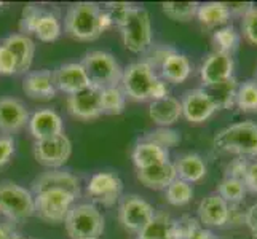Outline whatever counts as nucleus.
Segmentation results:
<instances>
[{
  "mask_svg": "<svg viewBox=\"0 0 257 239\" xmlns=\"http://www.w3.org/2000/svg\"><path fill=\"white\" fill-rule=\"evenodd\" d=\"M235 105L244 113H257V80H246L238 85Z\"/></svg>",
  "mask_w": 257,
  "mask_h": 239,
  "instance_id": "7c9ffc66",
  "label": "nucleus"
},
{
  "mask_svg": "<svg viewBox=\"0 0 257 239\" xmlns=\"http://www.w3.org/2000/svg\"><path fill=\"white\" fill-rule=\"evenodd\" d=\"M246 218V212L241 210L240 204H228V220L230 225H243Z\"/></svg>",
  "mask_w": 257,
  "mask_h": 239,
  "instance_id": "de8ad7c7",
  "label": "nucleus"
},
{
  "mask_svg": "<svg viewBox=\"0 0 257 239\" xmlns=\"http://www.w3.org/2000/svg\"><path fill=\"white\" fill-rule=\"evenodd\" d=\"M241 32L243 37L251 43V45L257 47V7L247 13L243 21H241Z\"/></svg>",
  "mask_w": 257,
  "mask_h": 239,
  "instance_id": "ea45409f",
  "label": "nucleus"
},
{
  "mask_svg": "<svg viewBox=\"0 0 257 239\" xmlns=\"http://www.w3.org/2000/svg\"><path fill=\"white\" fill-rule=\"evenodd\" d=\"M166 161H170L168 150L154 142H149V140L139 142L133 150V163H135L136 169H147V167Z\"/></svg>",
  "mask_w": 257,
  "mask_h": 239,
  "instance_id": "a878e982",
  "label": "nucleus"
},
{
  "mask_svg": "<svg viewBox=\"0 0 257 239\" xmlns=\"http://www.w3.org/2000/svg\"><path fill=\"white\" fill-rule=\"evenodd\" d=\"M23 91L34 101H51L56 96L53 72L48 69L28 72L23 80Z\"/></svg>",
  "mask_w": 257,
  "mask_h": 239,
  "instance_id": "6ab92c4d",
  "label": "nucleus"
},
{
  "mask_svg": "<svg viewBox=\"0 0 257 239\" xmlns=\"http://www.w3.org/2000/svg\"><path fill=\"white\" fill-rule=\"evenodd\" d=\"M214 42L219 45V51H225L232 55V51L236 48L240 42V35L235 31L233 26H222L214 32Z\"/></svg>",
  "mask_w": 257,
  "mask_h": 239,
  "instance_id": "e433bc0d",
  "label": "nucleus"
},
{
  "mask_svg": "<svg viewBox=\"0 0 257 239\" xmlns=\"http://www.w3.org/2000/svg\"><path fill=\"white\" fill-rule=\"evenodd\" d=\"M8 239H24L20 233H15V231H10V236H8Z\"/></svg>",
  "mask_w": 257,
  "mask_h": 239,
  "instance_id": "603ef678",
  "label": "nucleus"
},
{
  "mask_svg": "<svg viewBox=\"0 0 257 239\" xmlns=\"http://www.w3.org/2000/svg\"><path fill=\"white\" fill-rule=\"evenodd\" d=\"M200 220L195 218L192 215H182L179 220H176V226H177V233H179L181 239H189L192 233L200 226Z\"/></svg>",
  "mask_w": 257,
  "mask_h": 239,
  "instance_id": "79ce46f5",
  "label": "nucleus"
},
{
  "mask_svg": "<svg viewBox=\"0 0 257 239\" xmlns=\"http://www.w3.org/2000/svg\"><path fill=\"white\" fill-rule=\"evenodd\" d=\"M149 142H154L157 145H160L162 148H173L176 145H179L181 142V134L176 129L171 128H157L147 136Z\"/></svg>",
  "mask_w": 257,
  "mask_h": 239,
  "instance_id": "c9c22d12",
  "label": "nucleus"
},
{
  "mask_svg": "<svg viewBox=\"0 0 257 239\" xmlns=\"http://www.w3.org/2000/svg\"><path fill=\"white\" fill-rule=\"evenodd\" d=\"M138 239H181L176 220L168 214H155L152 220L138 233Z\"/></svg>",
  "mask_w": 257,
  "mask_h": 239,
  "instance_id": "393cba45",
  "label": "nucleus"
},
{
  "mask_svg": "<svg viewBox=\"0 0 257 239\" xmlns=\"http://www.w3.org/2000/svg\"><path fill=\"white\" fill-rule=\"evenodd\" d=\"M70 239H99L104 233V215L91 202L74 204L64 220Z\"/></svg>",
  "mask_w": 257,
  "mask_h": 239,
  "instance_id": "7ed1b4c3",
  "label": "nucleus"
},
{
  "mask_svg": "<svg viewBox=\"0 0 257 239\" xmlns=\"http://www.w3.org/2000/svg\"><path fill=\"white\" fill-rule=\"evenodd\" d=\"M126 96L120 86H112L102 90V113L120 115L125 112Z\"/></svg>",
  "mask_w": 257,
  "mask_h": 239,
  "instance_id": "72a5a7b5",
  "label": "nucleus"
},
{
  "mask_svg": "<svg viewBox=\"0 0 257 239\" xmlns=\"http://www.w3.org/2000/svg\"><path fill=\"white\" fill-rule=\"evenodd\" d=\"M64 31L78 42H94L102 35L101 7L94 2H78L69 7L64 18Z\"/></svg>",
  "mask_w": 257,
  "mask_h": 239,
  "instance_id": "f257e3e1",
  "label": "nucleus"
},
{
  "mask_svg": "<svg viewBox=\"0 0 257 239\" xmlns=\"http://www.w3.org/2000/svg\"><path fill=\"white\" fill-rule=\"evenodd\" d=\"M155 215V210L150 202L138 194H130L121 199L118 206V220L121 226L131 233H139L152 217Z\"/></svg>",
  "mask_w": 257,
  "mask_h": 239,
  "instance_id": "9d476101",
  "label": "nucleus"
},
{
  "mask_svg": "<svg viewBox=\"0 0 257 239\" xmlns=\"http://www.w3.org/2000/svg\"><path fill=\"white\" fill-rule=\"evenodd\" d=\"M198 5V2H165L162 4V10L170 20L185 23L197 16Z\"/></svg>",
  "mask_w": 257,
  "mask_h": 239,
  "instance_id": "2f4dec72",
  "label": "nucleus"
},
{
  "mask_svg": "<svg viewBox=\"0 0 257 239\" xmlns=\"http://www.w3.org/2000/svg\"><path fill=\"white\" fill-rule=\"evenodd\" d=\"M18 74L16 59L4 45H0V75H13Z\"/></svg>",
  "mask_w": 257,
  "mask_h": 239,
  "instance_id": "37998d69",
  "label": "nucleus"
},
{
  "mask_svg": "<svg viewBox=\"0 0 257 239\" xmlns=\"http://www.w3.org/2000/svg\"><path fill=\"white\" fill-rule=\"evenodd\" d=\"M149 117L158 128H170L182 117L181 101L174 96H166L162 99L152 101L149 105Z\"/></svg>",
  "mask_w": 257,
  "mask_h": 239,
  "instance_id": "4be33fe9",
  "label": "nucleus"
},
{
  "mask_svg": "<svg viewBox=\"0 0 257 239\" xmlns=\"http://www.w3.org/2000/svg\"><path fill=\"white\" fill-rule=\"evenodd\" d=\"M82 66L85 69L90 83L101 88V90L118 86L121 82L123 69L118 64V61L107 51L102 50L88 51L82 61Z\"/></svg>",
  "mask_w": 257,
  "mask_h": 239,
  "instance_id": "20e7f679",
  "label": "nucleus"
},
{
  "mask_svg": "<svg viewBox=\"0 0 257 239\" xmlns=\"http://www.w3.org/2000/svg\"><path fill=\"white\" fill-rule=\"evenodd\" d=\"M193 198V188H192V183L189 182H184L181 179H176L168 185L166 188V201L170 202L171 206H185L189 204Z\"/></svg>",
  "mask_w": 257,
  "mask_h": 239,
  "instance_id": "473e14b6",
  "label": "nucleus"
},
{
  "mask_svg": "<svg viewBox=\"0 0 257 239\" xmlns=\"http://www.w3.org/2000/svg\"><path fill=\"white\" fill-rule=\"evenodd\" d=\"M133 7H135V5L125 4V2H117V4L110 2V4H105L102 7V10L110 16L112 24H115L117 28H120V26L126 21V18H128Z\"/></svg>",
  "mask_w": 257,
  "mask_h": 239,
  "instance_id": "58836bf2",
  "label": "nucleus"
},
{
  "mask_svg": "<svg viewBox=\"0 0 257 239\" xmlns=\"http://www.w3.org/2000/svg\"><path fill=\"white\" fill-rule=\"evenodd\" d=\"M198 220L203 226H224L228 220V202L217 193H209L198 204Z\"/></svg>",
  "mask_w": 257,
  "mask_h": 239,
  "instance_id": "412c9836",
  "label": "nucleus"
},
{
  "mask_svg": "<svg viewBox=\"0 0 257 239\" xmlns=\"http://www.w3.org/2000/svg\"><path fill=\"white\" fill-rule=\"evenodd\" d=\"M224 4L230 16H240L241 20L254 8V4L251 2H224Z\"/></svg>",
  "mask_w": 257,
  "mask_h": 239,
  "instance_id": "a18cd8bd",
  "label": "nucleus"
},
{
  "mask_svg": "<svg viewBox=\"0 0 257 239\" xmlns=\"http://www.w3.org/2000/svg\"><path fill=\"white\" fill-rule=\"evenodd\" d=\"M0 214L10 222H23L35 214L34 194L15 182H0Z\"/></svg>",
  "mask_w": 257,
  "mask_h": 239,
  "instance_id": "423d86ee",
  "label": "nucleus"
},
{
  "mask_svg": "<svg viewBox=\"0 0 257 239\" xmlns=\"http://www.w3.org/2000/svg\"><path fill=\"white\" fill-rule=\"evenodd\" d=\"M8 236H10V229L4 225H0V239H8Z\"/></svg>",
  "mask_w": 257,
  "mask_h": 239,
  "instance_id": "3c124183",
  "label": "nucleus"
},
{
  "mask_svg": "<svg viewBox=\"0 0 257 239\" xmlns=\"http://www.w3.org/2000/svg\"><path fill=\"white\" fill-rule=\"evenodd\" d=\"M35 215L47 223H64L77 198L64 190H45L34 194Z\"/></svg>",
  "mask_w": 257,
  "mask_h": 239,
  "instance_id": "6e6552de",
  "label": "nucleus"
},
{
  "mask_svg": "<svg viewBox=\"0 0 257 239\" xmlns=\"http://www.w3.org/2000/svg\"><path fill=\"white\" fill-rule=\"evenodd\" d=\"M192 66L187 56L181 55L176 50H173L170 55L165 58V61L160 66V75L162 80L170 83H184L190 77Z\"/></svg>",
  "mask_w": 257,
  "mask_h": 239,
  "instance_id": "b1692460",
  "label": "nucleus"
},
{
  "mask_svg": "<svg viewBox=\"0 0 257 239\" xmlns=\"http://www.w3.org/2000/svg\"><path fill=\"white\" fill-rule=\"evenodd\" d=\"M174 169L177 179L184 182H200L206 175L208 167L205 159L197 153H185L174 163Z\"/></svg>",
  "mask_w": 257,
  "mask_h": 239,
  "instance_id": "bb28decb",
  "label": "nucleus"
},
{
  "mask_svg": "<svg viewBox=\"0 0 257 239\" xmlns=\"http://www.w3.org/2000/svg\"><path fill=\"white\" fill-rule=\"evenodd\" d=\"M216 150L238 156H257V123L241 121L220 129L212 140Z\"/></svg>",
  "mask_w": 257,
  "mask_h": 239,
  "instance_id": "f03ea898",
  "label": "nucleus"
},
{
  "mask_svg": "<svg viewBox=\"0 0 257 239\" xmlns=\"http://www.w3.org/2000/svg\"><path fill=\"white\" fill-rule=\"evenodd\" d=\"M246 226L249 228V231L254 239H257V202L252 204L249 209L246 210V218H244Z\"/></svg>",
  "mask_w": 257,
  "mask_h": 239,
  "instance_id": "09e8293b",
  "label": "nucleus"
},
{
  "mask_svg": "<svg viewBox=\"0 0 257 239\" xmlns=\"http://www.w3.org/2000/svg\"><path fill=\"white\" fill-rule=\"evenodd\" d=\"M53 82H55L56 91L66 93L67 96L75 94L91 85L82 63H67L59 66L53 72Z\"/></svg>",
  "mask_w": 257,
  "mask_h": 239,
  "instance_id": "f3484780",
  "label": "nucleus"
},
{
  "mask_svg": "<svg viewBox=\"0 0 257 239\" xmlns=\"http://www.w3.org/2000/svg\"><path fill=\"white\" fill-rule=\"evenodd\" d=\"M176 177V169L171 161L155 164L147 169H138V180L150 190H166Z\"/></svg>",
  "mask_w": 257,
  "mask_h": 239,
  "instance_id": "5701e85b",
  "label": "nucleus"
},
{
  "mask_svg": "<svg viewBox=\"0 0 257 239\" xmlns=\"http://www.w3.org/2000/svg\"><path fill=\"white\" fill-rule=\"evenodd\" d=\"M216 193L228 204H241L246 196V187L241 180L224 179L219 183Z\"/></svg>",
  "mask_w": 257,
  "mask_h": 239,
  "instance_id": "f704fd0d",
  "label": "nucleus"
},
{
  "mask_svg": "<svg viewBox=\"0 0 257 239\" xmlns=\"http://www.w3.org/2000/svg\"><path fill=\"white\" fill-rule=\"evenodd\" d=\"M157 74L146 61H138L123 69L120 88L126 97L136 102L152 101V91L157 83Z\"/></svg>",
  "mask_w": 257,
  "mask_h": 239,
  "instance_id": "0eeeda50",
  "label": "nucleus"
},
{
  "mask_svg": "<svg viewBox=\"0 0 257 239\" xmlns=\"http://www.w3.org/2000/svg\"><path fill=\"white\" fill-rule=\"evenodd\" d=\"M197 18L205 28L212 29L219 28V26H227L230 13L224 2H206L198 5Z\"/></svg>",
  "mask_w": 257,
  "mask_h": 239,
  "instance_id": "cd10ccee",
  "label": "nucleus"
},
{
  "mask_svg": "<svg viewBox=\"0 0 257 239\" xmlns=\"http://www.w3.org/2000/svg\"><path fill=\"white\" fill-rule=\"evenodd\" d=\"M243 183H244L246 190H251L252 193H257V161L249 163V166H247Z\"/></svg>",
  "mask_w": 257,
  "mask_h": 239,
  "instance_id": "49530a36",
  "label": "nucleus"
},
{
  "mask_svg": "<svg viewBox=\"0 0 257 239\" xmlns=\"http://www.w3.org/2000/svg\"><path fill=\"white\" fill-rule=\"evenodd\" d=\"M31 115L28 107L16 97H0V131L13 134L21 131L29 123Z\"/></svg>",
  "mask_w": 257,
  "mask_h": 239,
  "instance_id": "dca6fc26",
  "label": "nucleus"
},
{
  "mask_svg": "<svg viewBox=\"0 0 257 239\" xmlns=\"http://www.w3.org/2000/svg\"><path fill=\"white\" fill-rule=\"evenodd\" d=\"M247 166H249V163L241 156L236 159H232L225 167V179H235V180L243 182L246 171H247Z\"/></svg>",
  "mask_w": 257,
  "mask_h": 239,
  "instance_id": "a19ab883",
  "label": "nucleus"
},
{
  "mask_svg": "<svg viewBox=\"0 0 257 239\" xmlns=\"http://www.w3.org/2000/svg\"><path fill=\"white\" fill-rule=\"evenodd\" d=\"M211 99L214 101L217 110H230L235 105L236 101V90H238V82L235 77L225 80V82L205 88Z\"/></svg>",
  "mask_w": 257,
  "mask_h": 239,
  "instance_id": "c85d7f7f",
  "label": "nucleus"
},
{
  "mask_svg": "<svg viewBox=\"0 0 257 239\" xmlns=\"http://www.w3.org/2000/svg\"><path fill=\"white\" fill-rule=\"evenodd\" d=\"M0 45H4L16 59L18 74L29 72V69L34 63V55H35V43L29 35L12 34L4 39V42L0 43Z\"/></svg>",
  "mask_w": 257,
  "mask_h": 239,
  "instance_id": "aec40b11",
  "label": "nucleus"
},
{
  "mask_svg": "<svg viewBox=\"0 0 257 239\" xmlns=\"http://www.w3.org/2000/svg\"><path fill=\"white\" fill-rule=\"evenodd\" d=\"M67 112L74 118L91 121L102 115V90L94 85L67 97Z\"/></svg>",
  "mask_w": 257,
  "mask_h": 239,
  "instance_id": "9b49d317",
  "label": "nucleus"
},
{
  "mask_svg": "<svg viewBox=\"0 0 257 239\" xmlns=\"http://www.w3.org/2000/svg\"><path fill=\"white\" fill-rule=\"evenodd\" d=\"M200 77L205 88L214 86L233 77V58L225 51H212L200 67Z\"/></svg>",
  "mask_w": 257,
  "mask_h": 239,
  "instance_id": "4468645a",
  "label": "nucleus"
},
{
  "mask_svg": "<svg viewBox=\"0 0 257 239\" xmlns=\"http://www.w3.org/2000/svg\"><path fill=\"white\" fill-rule=\"evenodd\" d=\"M123 45L131 53H146L152 47V21L143 7H133L126 21L120 26Z\"/></svg>",
  "mask_w": 257,
  "mask_h": 239,
  "instance_id": "39448f33",
  "label": "nucleus"
},
{
  "mask_svg": "<svg viewBox=\"0 0 257 239\" xmlns=\"http://www.w3.org/2000/svg\"><path fill=\"white\" fill-rule=\"evenodd\" d=\"M45 190H64L72 194V196H75L77 199L82 194L80 180L77 179V175L59 169H50L47 172H43L32 182L34 194Z\"/></svg>",
  "mask_w": 257,
  "mask_h": 239,
  "instance_id": "2eb2a0df",
  "label": "nucleus"
},
{
  "mask_svg": "<svg viewBox=\"0 0 257 239\" xmlns=\"http://www.w3.org/2000/svg\"><path fill=\"white\" fill-rule=\"evenodd\" d=\"M43 8L37 7V5H26L24 10L21 13V20H20V31L24 35H29L35 32V28H37L40 16L43 15Z\"/></svg>",
  "mask_w": 257,
  "mask_h": 239,
  "instance_id": "4c0bfd02",
  "label": "nucleus"
},
{
  "mask_svg": "<svg viewBox=\"0 0 257 239\" xmlns=\"http://www.w3.org/2000/svg\"><path fill=\"white\" fill-rule=\"evenodd\" d=\"M86 193L90 198L102 206H113L123 193V182L113 172H97L86 185Z\"/></svg>",
  "mask_w": 257,
  "mask_h": 239,
  "instance_id": "f8f14e48",
  "label": "nucleus"
},
{
  "mask_svg": "<svg viewBox=\"0 0 257 239\" xmlns=\"http://www.w3.org/2000/svg\"><path fill=\"white\" fill-rule=\"evenodd\" d=\"M29 131L31 134L35 137V140H43L50 139L59 134H64V123L63 118L59 117L51 109H42L31 115L29 118Z\"/></svg>",
  "mask_w": 257,
  "mask_h": 239,
  "instance_id": "a211bd4d",
  "label": "nucleus"
},
{
  "mask_svg": "<svg viewBox=\"0 0 257 239\" xmlns=\"http://www.w3.org/2000/svg\"><path fill=\"white\" fill-rule=\"evenodd\" d=\"M70 155H72V142L66 134L35 140L34 144V156L37 163L50 169H59L61 166H64Z\"/></svg>",
  "mask_w": 257,
  "mask_h": 239,
  "instance_id": "1a4fd4ad",
  "label": "nucleus"
},
{
  "mask_svg": "<svg viewBox=\"0 0 257 239\" xmlns=\"http://www.w3.org/2000/svg\"><path fill=\"white\" fill-rule=\"evenodd\" d=\"M61 32H63V26H61V21L58 15L51 13V12H43V15L40 16L37 28H35V35L40 42H55L59 39Z\"/></svg>",
  "mask_w": 257,
  "mask_h": 239,
  "instance_id": "c756f323",
  "label": "nucleus"
},
{
  "mask_svg": "<svg viewBox=\"0 0 257 239\" xmlns=\"http://www.w3.org/2000/svg\"><path fill=\"white\" fill-rule=\"evenodd\" d=\"M181 107L182 117L189 123H195V125L206 121L217 110L214 101L211 99L205 88H195V90L185 91L181 101Z\"/></svg>",
  "mask_w": 257,
  "mask_h": 239,
  "instance_id": "ddd939ff",
  "label": "nucleus"
},
{
  "mask_svg": "<svg viewBox=\"0 0 257 239\" xmlns=\"http://www.w3.org/2000/svg\"><path fill=\"white\" fill-rule=\"evenodd\" d=\"M189 239H217V236H216L214 233H212L209 228L200 225V226L192 233V236H190Z\"/></svg>",
  "mask_w": 257,
  "mask_h": 239,
  "instance_id": "8fccbe9b",
  "label": "nucleus"
},
{
  "mask_svg": "<svg viewBox=\"0 0 257 239\" xmlns=\"http://www.w3.org/2000/svg\"><path fill=\"white\" fill-rule=\"evenodd\" d=\"M15 153V140L10 136H0V167L5 166Z\"/></svg>",
  "mask_w": 257,
  "mask_h": 239,
  "instance_id": "c03bdc74",
  "label": "nucleus"
}]
</instances>
